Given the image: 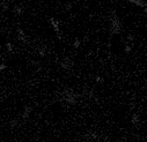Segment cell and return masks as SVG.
Listing matches in <instances>:
<instances>
[{
	"instance_id": "2",
	"label": "cell",
	"mask_w": 147,
	"mask_h": 142,
	"mask_svg": "<svg viewBox=\"0 0 147 142\" xmlns=\"http://www.w3.org/2000/svg\"><path fill=\"white\" fill-rule=\"evenodd\" d=\"M109 32L110 35H119L122 32V25L118 16L116 14L113 15V17L110 19L109 22Z\"/></svg>"
},
{
	"instance_id": "13",
	"label": "cell",
	"mask_w": 147,
	"mask_h": 142,
	"mask_svg": "<svg viewBox=\"0 0 147 142\" xmlns=\"http://www.w3.org/2000/svg\"><path fill=\"white\" fill-rule=\"evenodd\" d=\"M131 52H132V46L130 45V43H126L124 45V53L125 54H130Z\"/></svg>"
},
{
	"instance_id": "11",
	"label": "cell",
	"mask_w": 147,
	"mask_h": 142,
	"mask_svg": "<svg viewBox=\"0 0 147 142\" xmlns=\"http://www.w3.org/2000/svg\"><path fill=\"white\" fill-rule=\"evenodd\" d=\"M37 53H38L40 57H45L47 56V48H44V46L38 48L37 49Z\"/></svg>"
},
{
	"instance_id": "10",
	"label": "cell",
	"mask_w": 147,
	"mask_h": 142,
	"mask_svg": "<svg viewBox=\"0 0 147 142\" xmlns=\"http://www.w3.org/2000/svg\"><path fill=\"white\" fill-rule=\"evenodd\" d=\"M19 126V119L18 118H13L9 120V127L11 128H15Z\"/></svg>"
},
{
	"instance_id": "7",
	"label": "cell",
	"mask_w": 147,
	"mask_h": 142,
	"mask_svg": "<svg viewBox=\"0 0 147 142\" xmlns=\"http://www.w3.org/2000/svg\"><path fill=\"white\" fill-rule=\"evenodd\" d=\"M12 12H13L15 15L21 16V15L23 14V12H24V7H23L22 5H14L13 8H12Z\"/></svg>"
},
{
	"instance_id": "12",
	"label": "cell",
	"mask_w": 147,
	"mask_h": 142,
	"mask_svg": "<svg viewBox=\"0 0 147 142\" xmlns=\"http://www.w3.org/2000/svg\"><path fill=\"white\" fill-rule=\"evenodd\" d=\"M5 48H6V51H7V52H9V53H12V52H13V50H14V46H13L12 42H6Z\"/></svg>"
},
{
	"instance_id": "3",
	"label": "cell",
	"mask_w": 147,
	"mask_h": 142,
	"mask_svg": "<svg viewBox=\"0 0 147 142\" xmlns=\"http://www.w3.org/2000/svg\"><path fill=\"white\" fill-rule=\"evenodd\" d=\"M59 66L64 70H69V69H72L73 66H74V61H73L71 58L66 57V58H64V59H61L59 61Z\"/></svg>"
},
{
	"instance_id": "17",
	"label": "cell",
	"mask_w": 147,
	"mask_h": 142,
	"mask_svg": "<svg viewBox=\"0 0 147 142\" xmlns=\"http://www.w3.org/2000/svg\"><path fill=\"white\" fill-rule=\"evenodd\" d=\"M94 80H95L96 83H102V82H103V78H101V76H98V75H96V76L94 78Z\"/></svg>"
},
{
	"instance_id": "16",
	"label": "cell",
	"mask_w": 147,
	"mask_h": 142,
	"mask_svg": "<svg viewBox=\"0 0 147 142\" xmlns=\"http://www.w3.org/2000/svg\"><path fill=\"white\" fill-rule=\"evenodd\" d=\"M0 6H1L3 12H6V11H8V9H9V5H8L7 3H3V4L0 5Z\"/></svg>"
},
{
	"instance_id": "8",
	"label": "cell",
	"mask_w": 147,
	"mask_h": 142,
	"mask_svg": "<svg viewBox=\"0 0 147 142\" xmlns=\"http://www.w3.org/2000/svg\"><path fill=\"white\" fill-rule=\"evenodd\" d=\"M127 1L137 7H140V8H144L147 6V3L145 1V0H127Z\"/></svg>"
},
{
	"instance_id": "18",
	"label": "cell",
	"mask_w": 147,
	"mask_h": 142,
	"mask_svg": "<svg viewBox=\"0 0 147 142\" xmlns=\"http://www.w3.org/2000/svg\"><path fill=\"white\" fill-rule=\"evenodd\" d=\"M6 68H7V65L6 64H4V62L0 64V72H3V70H5Z\"/></svg>"
},
{
	"instance_id": "14",
	"label": "cell",
	"mask_w": 147,
	"mask_h": 142,
	"mask_svg": "<svg viewBox=\"0 0 147 142\" xmlns=\"http://www.w3.org/2000/svg\"><path fill=\"white\" fill-rule=\"evenodd\" d=\"M81 44H82V41L79 40V38H76L74 42H73V48H74V49H79L81 46Z\"/></svg>"
},
{
	"instance_id": "19",
	"label": "cell",
	"mask_w": 147,
	"mask_h": 142,
	"mask_svg": "<svg viewBox=\"0 0 147 142\" xmlns=\"http://www.w3.org/2000/svg\"><path fill=\"white\" fill-rule=\"evenodd\" d=\"M142 11H144V13H145V16L147 17V6H146V7H144V8H142Z\"/></svg>"
},
{
	"instance_id": "6",
	"label": "cell",
	"mask_w": 147,
	"mask_h": 142,
	"mask_svg": "<svg viewBox=\"0 0 147 142\" xmlns=\"http://www.w3.org/2000/svg\"><path fill=\"white\" fill-rule=\"evenodd\" d=\"M31 112H32V106H30V105H26L24 108H23V110H22V113H21L22 119L27 120V119L30 117Z\"/></svg>"
},
{
	"instance_id": "4",
	"label": "cell",
	"mask_w": 147,
	"mask_h": 142,
	"mask_svg": "<svg viewBox=\"0 0 147 142\" xmlns=\"http://www.w3.org/2000/svg\"><path fill=\"white\" fill-rule=\"evenodd\" d=\"M49 23H50V25L52 27L53 31L57 33L58 38L60 40L61 36H60V23H59V21H58L56 17H50V19H49Z\"/></svg>"
},
{
	"instance_id": "1",
	"label": "cell",
	"mask_w": 147,
	"mask_h": 142,
	"mask_svg": "<svg viewBox=\"0 0 147 142\" xmlns=\"http://www.w3.org/2000/svg\"><path fill=\"white\" fill-rule=\"evenodd\" d=\"M78 98H79V95L71 88H66L61 92V100L69 105H76L78 103Z\"/></svg>"
},
{
	"instance_id": "15",
	"label": "cell",
	"mask_w": 147,
	"mask_h": 142,
	"mask_svg": "<svg viewBox=\"0 0 147 142\" xmlns=\"http://www.w3.org/2000/svg\"><path fill=\"white\" fill-rule=\"evenodd\" d=\"M134 40H136V37H134V35H133V33H129L127 36H126V41H127V43H132V42H134Z\"/></svg>"
},
{
	"instance_id": "9",
	"label": "cell",
	"mask_w": 147,
	"mask_h": 142,
	"mask_svg": "<svg viewBox=\"0 0 147 142\" xmlns=\"http://www.w3.org/2000/svg\"><path fill=\"white\" fill-rule=\"evenodd\" d=\"M131 124H133L134 126H138L140 124V116L138 113H132V116H131Z\"/></svg>"
},
{
	"instance_id": "5",
	"label": "cell",
	"mask_w": 147,
	"mask_h": 142,
	"mask_svg": "<svg viewBox=\"0 0 147 142\" xmlns=\"http://www.w3.org/2000/svg\"><path fill=\"white\" fill-rule=\"evenodd\" d=\"M16 38L21 43H26L27 42V35H26V32H24L23 29H21V28H18L16 29Z\"/></svg>"
},
{
	"instance_id": "20",
	"label": "cell",
	"mask_w": 147,
	"mask_h": 142,
	"mask_svg": "<svg viewBox=\"0 0 147 142\" xmlns=\"http://www.w3.org/2000/svg\"><path fill=\"white\" fill-rule=\"evenodd\" d=\"M0 16H1V15H0Z\"/></svg>"
}]
</instances>
